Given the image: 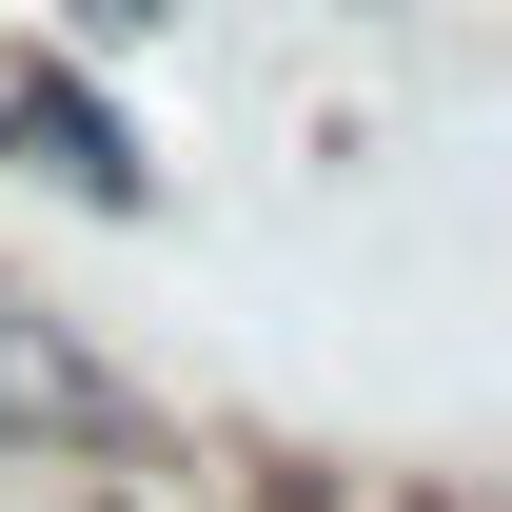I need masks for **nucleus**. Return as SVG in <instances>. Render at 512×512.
Instances as JSON below:
<instances>
[{
	"mask_svg": "<svg viewBox=\"0 0 512 512\" xmlns=\"http://www.w3.org/2000/svg\"><path fill=\"white\" fill-rule=\"evenodd\" d=\"M0 453H40V473H158V394L79 316H40L20 276H0Z\"/></svg>",
	"mask_w": 512,
	"mask_h": 512,
	"instance_id": "1",
	"label": "nucleus"
},
{
	"mask_svg": "<svg viewBox=\"0 0 512 512\" xmlns=\"http://www.w3.org/2000/svg\"><path fill=\"white\" fill-rule=\"evenodd\" d=\"M0 158H20V178H60L79 217H138V197H158V158L119 138V99H99L79 60H0Z\"/></svg>",
	"mask_w": 512,
	"mask_h": 512,
	"instance_id": "2",
	"label": "nucleus"
}]
</instances>
